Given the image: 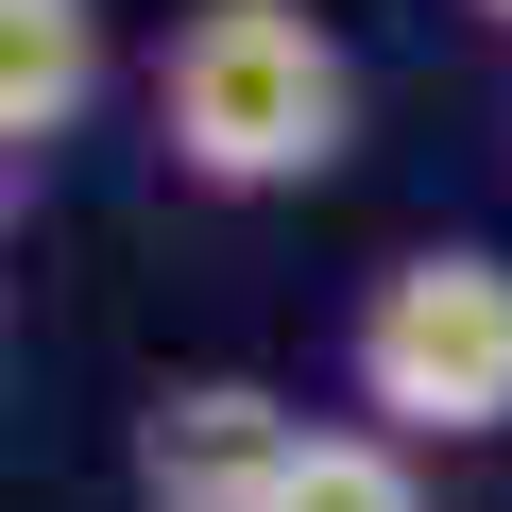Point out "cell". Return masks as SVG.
<instances>
[{
    "instance_id": "cell-1",
    "label": "cell",
    "mask_w": 512,
    "mask_h": 512,
    "mask_svg": "<svg viewBox=\"0 0 512 512\" xmlns=\"http://www.w3.org/2000/svg\"><path fill=\"white\" fill-rule=\"evenodd\" d=\"M154 154L205 205H291L359 154V52L308 0H188L154 52Z\"/></svg>"
},
{
    "instance_id": "cell-2",
    "label": "cell",
    "mask_w": 512,
    "mask_h": 512,
    "mask_svg": "<svg viewBox=\"0 0 512 512\" xmlns=\"http://www.w3.org/2000/svg\"><path fill=\"white\" fill-rule=\"evenodd\" d=\"M342 393L393 444H512V256H478V239L376 256L359 325H342Z\"/></svg>"
},
{
    "instance_id": "cell-3",
    "label": "cell",
    "mask_w": 512,
    "mask_h": 512,
    "mask_svg": "<svg viewBox=\"0 0 512 512\" xmlns=\"http://www.w3.org/2000/svg\"><path fill=\"white\" fill-rule=\"evenodd\" d=\"M291 461H308V410L274 376H154L137 393V444H120L137 512H274Z\"/></svg>"
},
{
    "instance_id": "cell-4",
    "label": "cell",
    "mask_w": 512,
    "mask_h": 512,
    "mask_svg": "<svg viewBox=\"0 0 512 512\" xmlns=\"http://www.w3.org/2000/svg\"><path fill=\"white\" fill-rule=\"evenodd\" d=\"M103 120V0H0V171H52Z\"/></svg>"
},
{
    "instance_id": "cell-5",
    "label": "cell",
    "mask_w": 512,
    "mask_h": 512,
    "mask_svg": "<svg viewBox=\"0 0 512 512\" xmlns=\"http://www.w3.org/2000/svg\"><path fill=\"white\" fill-rule=\"evenodd\" d=\"M274 512H427V461L393 427H308V461L274 478Z\"/></svg>"
},
{
    "instance_id": "cell-6",
    "label": "cell",
    "mask_w": 512,
    "mask_h": 512,
    "mask_svg": "<svg viewBox=\"0 0 512 512\" xmlns=\"http://www.w3.org/2000/svg\"><path fill=\"white\" fill-rule=\"evenodd\" d=\"M461 18H495V35H512V0H461Z\"/></svg>"
}]
</instances>
